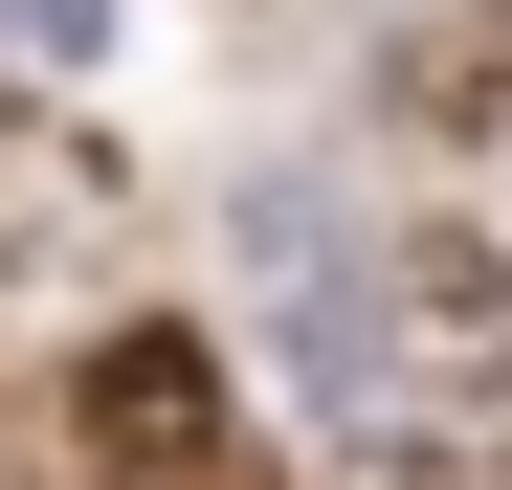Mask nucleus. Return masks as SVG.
<instances>
[{
    "instance_id": "nucleus-1",
    "label": "nucleus",
    "mask_w": 512,
    "mask_h": 490,
    "mask_svg": "<svg viewBox=\"0 0 512 490\" xmlns=\"http://www.w3.org/2000/svg\"><path fill=\"white\" fill-rule=\"evenodd\" d=\"M90 468H134V490H201L223 468V357L179 335V312H134V335H90Z\"/></svg>"
},
{
    "instance_id": "nucleus-2",
    "label": "nucleus",
    "mask_w": 512,
    "mask_h": 490,
    "mask_svg": "<svg viewBox=\"0 0 512 490\" xmlns=\"http://www.w3.org/2000/svg\"><path fill=\"white\" fill-rule=\"evenodd\" d=\"M357 290H379V335H401L423 379H446V401H490V379H512V268H490L468 223H401Z\"/></svg>"
},
{
    "instance_id": "nucleus-3",
    "label": "nucleus",
    "mask_w": 512,
    "mask_h": 490,
    "mask_svg": "<svg viewBox=\"0 0 512 490\" xmlns=\"http://www.w3.org/2000/svg\"><path fill=\"white\" fill-rule=\"evenodd\" d=\"M0 45H45V67H112V0H0Z\"/></svg>"
}]
</instances>
